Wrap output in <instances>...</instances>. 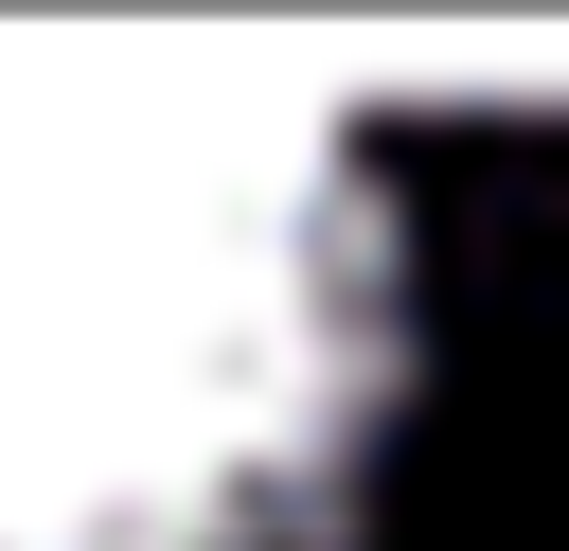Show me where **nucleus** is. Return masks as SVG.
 Masks as SVG:
<instances>
[{
  "label": "nucleus",
  "instance_id": "obj_1",
  "mask_svg": "<svg viewBox=\"0 0 569 551\" xmlns=\"http://www.w3.org/2000/svg\"><path fill=\"white\" fill-rule=\"evenodd\" d=\"M409 409V213L302 107H0V551H338Z\"/></svg>",
  "mask_w": 569,
  "mask_h": 551
}]
</instances>
